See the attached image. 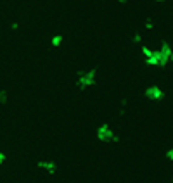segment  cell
<instances>
[{
  "instance_id": "obj_3",
  "label": "cell",
  "mask_w": 173,
  "mask_h": 183,
  "mask_svg": "<svg viewBox=\"0 0 173 183\" xmlns=\"http://www.w3.org/2000/svg\"><path fill=\"white\" fill-rule=\"evenodd\" d=\"M97 137L101 142H116L118 137L114 135V131L109 128V124H102L97 131Z\"/></svg>"
},
{
  "instance_id": "obj_1",
  "label": "cell",
  "mask_w": 173,
  "mask_h": 183,
  "mask_svg": "<svg viewBox=\"0 0 173 183\" xmlns=\"http://www.w3.org/2000/svg\"><path fill=\"white\" fill-rule=\"evenodd\" d=\"M142 52L149 66H166L168 60L171 59V49L166 41L161 45V49H151L147 45H142Z\"/></svg>"
},
{
  "instance_id": "obj_5",
  "label": "cell",
  "mask_w": 173,
  "mask_h": 183,
  "mask_svg": "<svg viewBox=\"0 0 173 183\" xmlns=\"http://www.w3.org/2000/svg\"><path fill=\"white\" fill-rule=\"evenodd\" d=\"M38 168H40V169H45V171L50 173V175H54V173H56V164H54L52 161H40V162H38Z\"/></svg>"
},
{
  "instance_id": "obj_7",
  "label": "cell",
  "mask_w": 173,
  "mask_h": 183,
  "mask_svg": "<svg viewBox=\"0 0 173 183\" xmlns=\"http://www.w3.org/2000/svg\"><path fill=\"white\" fill-rule=\"evenodd\" d=\"M0 102H2V104L7 102V94H5V92H0Z\"/></svg>"
},
{
  "instance_id": "obj_11",
  "label": "cell",
  "mask_w": 173,
  "mask_h": 183,
  "mask_svg": "<svg viewBox=\"0 0 173 183\" xmlns=\"http://www.w3.org/2000/svg\"><path fill=\"white\" fill-rule=\"evenodd\" d=\"M118 2H120V4H126V0H118Z\"/></svg>"
},
{
  "instance_id": "obj_6",
  "label": "cell",
  "mask_w": 173,
  "mask_h": 183,
  "mask_svg": "<svg viewBox=\"0 0 173 183\" xmlns=\"http://www.w3.org/2000/svg\"><path fill=\"white\" fill-rule=\"evenodd\" d=\"M50 43H52L54 47H59V45L62 43V35H54L52 40H50Z\"/></svg>"
},
{
  "instance_id": "obj_4",
  "label": "cell",
  "mask_w": 173,
  "mask_h": 183,
  "mask_svg": "<svg viewBox=\"0 0 173 183\" xmlns=\"http://www.w3.org/2000/svg\"><path fill=\"white\" fill-rule=\"evenodd\" d=\"M146 97L151 99V100H161L165 97V94H163V90L159 86H149L146 90Z\"/></svg>"
},
{
  "instance_id": "obj_2",
  "label": "cell",
  "mask_w": 173,
  "mask_h": 183,
  "mask_svg": "<svg viewBox=\"0 0 173 183\" xmlns=\"http://www.w3.org/2000/svg\"><path fill=\"white\" fill-rule=\"evenodd\" d=\"M95 69H90V71H85V73H80L78 79H76V86L80 90H85L88 86H92L95 83Z\"/></svg>"
},
{
  "instance_id": "obj_10",
  "label": "cell",
  "mask_w": 173,
  "mask_h": 183,
  "mask_svg": "<svg viewBox=\"0 0 173 183\" xmlns=\"http://www.w3.org/2000/svg\"><path fill=\"white\" fill-rule=\"evenodd\" d=\"M11 28H12V30H17L19 24H17V22H12V26H11Z\"/></svg>"
},
{
  "instance_id": "obj_12",
  "label": "cell",
  "mask_w": 173,
  "mask_h": 183,
  "mask_svg": "<svg viewBox=\"0 0 173 183\" xmlns=\"http://www.w3.org/2000/svg\"><path fill=\"white\" fill-rule=\"evenodd\" d=\"M158 2H165V0H158Z\"/></svg>"
},
{
  "instance_id": "obj_9",
  "label": "cell",
  "mask_w": 173,
  "mask_h": 183,
  "mask_svg": "<svg viewBox=\"0 0 173 183\" xmlns=\"http://www.w3.org/2000/svg\"><path fill=\"white\" fill-rule=\"evenodd\" d=\"M4 161H5V154L0 152V164H4Z\"/></svg>"
},
{
  "instance_id": "obj_8",
  "label": "cell",
  "mask_w": 173,
  "mask_h": 183,
  "mask_svg": "<svg viewBox=\"0 0 173 183\" xmlns=\"http://www.w3.org/2000/svg\"><path fill=\"white\" fill-rule=\"evenodd\" d=\"M133 41H135V43H140V41H142V36H140V33H137L135 36H133Z\"/></svg>"
}]
</instances>
